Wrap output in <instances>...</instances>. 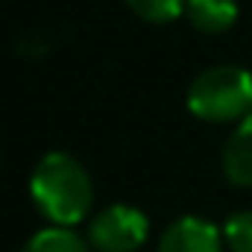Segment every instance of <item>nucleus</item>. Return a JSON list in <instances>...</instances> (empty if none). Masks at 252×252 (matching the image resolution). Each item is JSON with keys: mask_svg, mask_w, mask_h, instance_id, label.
<instances>
[{"mask_svg": "<svg viewBox=\"0 0 252 252\" xmlns=\"http://www.w3.org/2000/svg\"><path fill=\"white\" fill-rule=\"evenodd\" d=\"M32 205L50 226L73 229L79 220L88 217L94 205V185L82 161L70 153L53 150L38 158L30 176Z\"/></svg>", "mask_w": 252, "mask_h": 252, "instance_id": "obj_1", "label": "nucleus"}, {"mask_svg": "<svg viewBox=\"0 0 252 252\" xmlns=\"http://www.w3.org/2000/svg\"><path fill=\"white\" fill-rule=\"evenodd\" d=\"M188 112L205 124H241L252 115V73L238 64H214L188 88Z\"/></svg>", "mask_w": 252, "mask_h": 252, "instance_id": "obj_2", "label": "nucleus"}, {"mask_svg": "<svg viewBox=\"0 0 252 252\" xmlns=\"http://www.w3.org/2000/svg\"><path fill=\"white\" fill-rule=\"evenodd\" d=\"M150 220L141 208L115 202L94 214L88 223V244L97 252H138L147 244Z\"/></svg>", "mask_w": 252, "mask_h": 252, "instance_id": "obj_3", "label": "nucleus"}, {"mask_svg": "<svg viewBox=\"0 0 252 252\" xmlns=\"http://www.w3.org/2000/svg\"><path fill=\"white\" fill-rule=\"evenodd\" d=\"M223 232L211 220L185 214L161 232L156 252H223Z\"/></svg>", "mask_w": 252, "mask_h": 252, "instance_id": "obj_4", "label": "nucleus"}, {"mask_svg": "<svg viewBox=\"0 0 252 252\" xmlns=\"http://www.w3.org/2000/svg\"><path fill=\"white\" fill-rule=\"evenodd\" d=\"M220 164L232 185L252 188V115H247L241 124H235L232 135L223 144Z\"/></svg>", "mask_w": 252, "mask_h": 252, "instance_id": "obj_5", "label": "nucleus"}, {"mask_svg": "<svg viewBox=\"0 0 252 252\" xmlns=\"http://www.w3.org/2000/svg\"><path fill=\"white\" fill-rule=\"evenodd\" d=\"M185 18L196 32L220 35L235 27L238 3L235 0H185Z\"/></svg>", "mask_w": 252, "mask_h": 252, "instance_id": "obj_6", "label": "nucleus"}, {"mask_svg": "<svg viewBox=\"0 0 252 252\" xmlns=\"http://www.w3.org/2000/svg\"><path fill=\"white\" fill-rule=\"evenodd\" d=\"M21 252H91L88 244L73 232V229H64V226H47L41 232H35Z\"/></svg>", "mask_w": 252, "mask_h": 252, "instance_id": "obj_7", "label": "nucleus"}, {"mask_svg": "<svg viewBox=\"0 0 252 252\" xmlns=\"http://www.w3.org/2000/svg\"><path fill=\"white\" fill-rule=\"evenodd\" d=\"M126 6L150 24H167L185 15V0H126Z\"/></svg>", "mask_w": 252, "mask_h": 252, "instance_id": "obj_8", "label": "nucleus"}, {"mask_svg": "<svg viewBox=\"0 0 252 252\" xmlns=\"http://www.w3.org/2000/svg\"><path fill=\"white\" fill-rule=\"evenodd\" d=\"M223 244L232 252H252V211H238L223 223Z\"/></svg>", "mask_w": 252, "mask_h": 252, "instance_id": "obj_9", "label": "nucleus"}]
</instances>
